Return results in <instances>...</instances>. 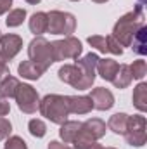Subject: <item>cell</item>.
Returning a JSON list of instances; mask_svg holds the SVG:
<instances>
[{"label": "cell", "instance_id": "obj_1", "mask_svg": "<svg viewBox=\"0 0 147 149\" xmlns=\"http://www.w3.org/2000/svg\"><path fill=\"white\" fill-rule=\"evenodd\" d=\"M144 24V9L139 3L132 12H126L125 16H121L114 28H112V37L116 38V42L121 47H128L132 43V38L135 35V31Z\"/></svg>", "mask_w": 147, "mask_h": 149}, {"label": "cell", "instance_id": "obj_2", "mask_svg": "<svg viewBox=\"0 0 147 149\" xmlns=\"http://www.w3.org/2000/svg\"><path fill=\"white\" fill-rule=\"evenodd\" d=\"M38 111L42 116H45L49 121H52L55 125H62L68 120V116L71 114L69 108H68L66 95H59V94H47L40 101Z\"/></svg>", "mask_w": 147, "mask_h": 149}, {"label": "cell", "instance_id": "obj_3", "mask_svg": "<svg viewBox=\"0 0 147 149\" xmlns=\"http://www.w3.org/2000/svg\"><path fill=\"white\" fill-rule=\"evenodd\" d=\"M28 56H30V61L35 63L42 71H47L50 68V64L54 63L50 42L45 40L43 37H35L30 42V45H28Z\"/></svg>", "mask_w": 147, "mask_h": 149}, {"label": "cell", "instance_id": "obj_4", "mask_svg": "<svg viewBox=\"0 0 147 149\" xmlns=\"http://www.w3.org/2000/svg\"><path fill=\"white\" fill-rule=\"evenodd\" d=\"M49 19V26L47 31L52 35H71L76 30V19L73 14L69 12H62V10H50L47 14Z\"/></svg>", "mask_w": 147, "mask_h": 149}, {"label": "cell", "instance_id": "obj_5", "mask_svg": "<svg viewBox=\"0 0 147 149\" xmlns=\"http://www.w3.org/2000/svg\"><path fill=\"white\" fill-rule=\"evenodd\" d=\"M50 47H52V57H54V63L55 61H64V59H78L83 47H81V42L74 37H66L64 40H55V42H50Z\"/></svg>", "mask_w": 147, "mask_h": 149}, {"label": "cell", "instance_id": "obj_6", "mask_svg": "<svg viewBox=\"0 0 147 149\" xmlns=\"http://www.w3.org/2000/svg\"><path fill=\"white\" fill-rule=\"evenodd\" d=\"M146 118L142 114H133L128 116V123H126V130H125V139L130 146L133 148H142L146 144Z\"/></svg>", "mask_w": 147, "mask_h": 149}, {"label": "cell", "instance_id": "obj_7", "mask_svg": "<svg viewBox=\"0 0 147 149\" xmlns=\"http://www.w3.org/2000/svg\"><path fill=\"white\" fill-rule=\"evenodd\" d=\"M97 63H99V56L90 52L87 56H83L81 59H76V66L81 70V81L78 85V90H88L92 88L94 81H95V71H97Z\"/></svg>", "mask_w": 147, "mask_h": 149}, {"label": "cell", "instance_id": "obj_8", "mask_svg": "<svg viewBox=\"0 0 147 149\" xmlns=\"http://www.w3.org/2000/svg\"><path fill=\"white\" fill-rule=\"evenodd\" d=\"M16 102H17V108L26 114H31L38 109V104H40V95H38L37 88H33L31 85L28 83H19L17 90H16Z\"/></svg>", "mask_w": 147, "mask_h": 149}, {"label": "cell", "instance_id": "obj_9", "mask_svg": "<svg viewBox=\"0 0 147 149\" xmlns=\"http://www.w3.org/2000/svg\"><path fill=\"white\" fill-rule=\"evenodd\" d=\"M21 49H23V38L19 35H14V33L0 35V59L10 61L17 56Z\"/></svg>", "mask_w": 147, "mask_h": 149}, {"label": "cell", "instance_id": "obj_10", "mask_svg": "<svg viewBox=\"0 0 147 149\" xmlns=\"http://www.w3.org/2000/svg\"><path fill=\"white\" fill-rule=\"evenodd\" d=\"M90 99H92L94 108L99 109V111H107V109H111L114 106V95H112V92L107 90V88H104V87L94 88L92 94H90Z\"/></svg>", "mask_w": 147, "mask_h": 149}, {"label": "cell", "instance_id": "obj_11", "mask_svg": "<svg viewBox=\"0 0 147 149\" xmlns=\"http://www.w3.org/2000/svg\"><path fill=\"white\" fill-rule=\"evenodd\" d=\"M66 101H68L69 113L74 114H87L94 108L90 95H66Z\"/></svg>", "mask_w": 147, "mask_h": 149}, {"label": "cell", "instance_id": "obj_12", "mask_svg": "<svg viewBox=\"0 0 147 149\" xmlns=\"http://www.w3.org/2000/svg\"><path fill=\"white\" fill-rule=\"evenodd\" d=\"M57 76H59L61 81H64V83L71 85L74 88H78V85L81 81V70L76 64H64V66L59 68Z\"/></svg>", "mask_w": 147, "mask_h": 149}, {"label": "cell", "instance_id": "obj_13", "mask_svg": "<svg viewBox=\"0 0 147 149\" xmlns=\"http://www.w3.org/2000/svg\"><path fill=\"white\" fill-rule=\"evenodd\" d=\"M81 130L87 132L94 141H99L106 135V123L101 118H90L85 123H81Z\"/></svg>", "mask_w": 147, "mask_h": 149}, {"label": "cell", "instance_id": "obj_14", "mask_svg": "<svg viewBox=\"0 0 147 149\" xmlns=\"http://www.w3.org/2000/svg\"><path fill=\"white\" fill-rule=\"evenodd\" d=\"M119 70V64L114 61V59H99L97 63V71L101 74V78H104L106 81H112V78L116 76Z\"/></svg>", "mask_w": 147, "mask_h": 149}, {"label": "cell", "instance_id": "obj_15", "mask_svg": "<svg viewBox=\"0 0 147 149\" xmlns=\"http://www.w3.org/2000/svg\"><path fill=\"white\" fill-rule=\"evenodd\" d=\"M130 45H132V49H133L135 54H139V56H146L147 54V26L146 24H142L135 31Z\"/></svg>", "mask_w": 147, "mask_h": 149}, {"label": "cell", "instance_id": "obj_16", "mask_svg": "<svg viewBox=\"0 0 147 149\" xmlns=\"http://www.w3.org/2000/svg\"><path fill=\"white\" fill-rule=\"evenodd\" d=\"M80 128H81V121H69V120H66V121L61 125L59 135H61V139L64 141V144L73 142L74 139H76V135H78V132H80Z\"/></svg>", "mask_w": 147, "mask_h": 149}, {"label": "cell", "instance_id": "obj_17", "mask_svg": "<svg viewBox=\"0 0 147 149\" xmlns=\"http://www.w3.org/2000/svg\"><path fill=\"white\" fill-rule=\"evenodd\" d=\"M132 101H133V106H135L140 113L147 111V83L140 81V83L133 88Z\"/></svg>", "mask_w": 147, "mask_h": 149}, {"label": "cell", "instance_id": "obj_18", "mask_svg": "<svg viewBox=\"0 0 147 149\" xmlns=\"http://www.w3.org/2000/svg\"><path fill=\"white\" fill-rule=\"evenodd\" d=\"M49 26V19H47V12H35L30 17V31L35 33L37 37H40L42 33L47 31Z\"/></svg>", "mask_w": 147, "mask_h": 149}, {"label": "cell", "instance_id": "obj_19", "mask_svg": "<svg viewBox=\"0 0 147 149\" xmlns=\"http://www.w3.org/2000/svg\"><path fill=\"white\" fill-rule=\"evenodd\" d=\"M126 123H128V114L126 113H116L112 114L107 121V128L111 132L118 134V135H123L125 130H126Z\"/></svg>", "mask_w": 147, "mask_h": 149}, {"label": "cell", "instance_id": "obj_20", "mask_svg": "<svg viewBox=\"0 0 147 149\" xmlns=\"http://www.w3.org/2000/svg\"><path fill=\"white\" fill-rule=\"evenodd\" d=\"M17 73L21 74L23 78H26V80H38L45 71H42L37 64L31 63V61H23V63L17 66Z\"/></svg>", "mask_w": 147, "mask_h": 149}, {"label": "cell", "instance_id": "obj_21", "mask_svg": "<svg viewBox=\"0 0 147 149\" xmlns=\"http://www.w3.org/2000/svg\"><path fill=\"white\" fill-rule=\"evenodd\" d=\"M132 71H130V64H121L116 76L112 78V85L116 88H126L132 83Z\"/></svg>", "mask_w": 147, "mask_h": 149}, {"label": "cell", "instance_id": "obj_22", "mask_svg": "<svg viewBox=\"0 0 147 149\" xmlns=\"http://www.w3.org/2000/svg\"><path fill=\"white\" fill-rule=\"evenodd\" d=\"M17 87H19V80H17L16 76H10V74H9L5 80H2V81H0V95H2V97L10 99V97H14V95H16Z\"/></svg>", "mask_w": 147, "mask_h": 149}, {"label": "cell", "instance_id": "obj_23", "mask_svg": "<svg viewBox=\"0 0 147 149\" xmlns=\"http://www.w3.org/2000/svg\"><path fill=\"white\" fill-rule=\"evenodd\" d=\"M24 19H26V10L24 9H12V10H9L5 23H7L9 28H17V26L23 24Z\"/></svg>", "mask_w": 147, "mask_h": 149}, {"label": "cell", "instance_id": "obj_24", "mask_svg": "<svg viewBox=\"0 0 147 149\" xmlns=\"http://www.w3.org/2000/svg\"><path fill=\"white\" fill-rule=\"evenodd\" d=\"M28 130H30V134L33 135V137H43L45 134H47V125L42 121V120H38V118H33V120H30V123H28Z\"/></svg>", "mask_w": 147, "mask_h": 149}, {"label": "cell", "instance_id": "obj_25", "mask_svg": "<svg viewBox=\"0 0 147 149\" xmlns=\"http://www.w3.org/2000/svg\"><path fill=\"white\" fill-rule=\"evenodd\" d=\"M94 142H95V141H94V139H92V137H90L87 132H83L81 128H80V132H78L76 139L73 141L74 149H90Z\"/></svg>", "mask_w": 147, "mask_h": 149}, {"label": "cell", "instance_id": "obj_26", "mask_svg": "<svg viewBox=\"0 0 147 149\" xmlns=\"http://www.w3.org/2000/svg\"><path fill=\"white\" fill-rule=\"evenodd\" d=\"M130 71H132V78H137V80H142L147 74V64L144 59H139V61H133V64H130Z\"/></svg>", "mask_w": 147, "mask_h": 149}, {"label": "cell", "instance_id": "obj_27", "mask_svg": "<svg viewBox=\"0 0 147 149\" xmlns=\"http://www.w3.org/2000/svg\"><path fill=\"white\" fill-rule=\"evenodd\" d=\"M87 42L94 47V49H97L99 52H107V37H101V35H94V37H88L87 38Z\"/></svg>", "mask_w": 147, "mask_h": 149}, {"label": "cell", "instance_id": "obj_28", "mask_svg": "<svg viewBox=\"0 0 147 149\" xmlns=\"http://www.w3.org/2000/svg\"><path fill=\"white\" fill-rule=\"evenodd\" d=\"M3 149H28V146H26V142H24L21 137L12 135V137H7V141H5V148Z\"/></svg>", "mask_w": 147, "mask_h": 149}, {"label": "cell", "instance_id": "obj_29", "mask_svg": "<svg viewBox=\"0 0 147 149\" xmlns=\"http://www.w3.org/2000/svg\"><path fill=\"white\" fill-rule=\"evenodd\" d=\"M10 132H12V123L7 118L0 116V141H5L10 135Z\"/></svg>", "mask_w": 147, "mask_h": 149}, {"label": "cell", "instance_id": "obj_30", "mask_svg": "<svg viewBox=\"0 0 147 149\" xmlns=\"http://www.w3.org/2000/svg\"><path fill=\"white\" fill-rule=\"evenodd\" d=\"M107 52L114 54V56H121L123 54V47L116 42V38L112 37V35L107 37Z\"/></svg>", "mask_w": 147, "mask_h": 149}, {"label": "cell", "instance_id": "obj_31", "mask_svg": "<svg viewBox=\"0 0 147 149\" xmlns=\"http://www.w3.org/2000/svg\"><path fill=\"white\" fill-rule=\"evenodd\" d=\"M9 111H10V102H9V99L0 95V116L9 114Z\"/></svg>", "mask_w": 147, "mask_h": 149}, {"label": "cell", "instance_id": "obj_32", "mask_svg": "<svg viewBox=\"0 0 147 149\" xmlns=\"http://www.w3.org/2000/svg\"><path fill=\"white\" fill-rule=\"evenodd\" d=\"M9 74H10V71H9L7 63H5L3 59H0V81H2V80H5Z\"/></svg>", "mask_w": 147, "mask_h": 149}, {"label": "cell", "instance_id": "obj_33", "mask_svg": "<svg viewBox=\"0 0 147 149\" xmlns=\"http://www.w3.org/2000/svg\"><path fill=\"white\" fill-rule=\"evenodd\" d=\"M47 149H73V148H69V146H66V144H61V142H57V141H50L49 146H47Z\"/></svg>", "mask_w": 147, "mask_h": 149}, {"label": "cell", "instance_id": "obj_34", "mask_svg": "<svg viewBox=\"0 0 147 149\" xmlns=\"http://www.w3.org/2000/svg\"><path fill=\"white\" fill-rule=\"evenodd\" d=\"M0 3H2V5H5L7 9H10V5H12V0H0Z\"/></svg>", "mask_w": 147, "mask_h": 149}, {"label": "cell", "instance_id": "obj_35", "mask_svg": "<svg viewBox=\"0 0 147 149\" xmlns=\"http://www.w3.org/2000/svg\"><path fill=\"white\" fill-rule=\"evenodd\" d=\"M90 149H106V148H104L102 144H97V142H94V144H92V148H90Z\"/></svg>", "mask_w": 147, "mask_h": 149}, {"label": "cell", "instance_id": "obj_36", "mask_svg": "<svg viewBox=\"0 0 147 149\" xmlns=\"http://www.w3.org/2000/svg\"><path fill=\"white\" fill-rule=\"evenodd\" d=\"M5 12H9V9H7L5 5H2V3H0V16H2V14H5Z\"/></svg>", "mask_w": 147, "mask_h": 149}, {"label": "cell", "instance_id": "obj_37", "mask_svg": "<svg viewBox=\"0 0 147 149\" xmlns=\"http://www.w3.org/2000/svg\"><path fill=\"white\" fill-rule=\"evenodd\" d=\"M26 2H28V3H31V5H37L40 0H26Z\"/></svg>", "mask_w": 147, "mask_h": 149}, {"label": "cell", "instance_id": "obj_38", "mask_svg": "<svg viewBox=\"0 0 147 149\" xmlns=\"http://www.w3.org/2000/svg\"><path fill=\"white\" fill-rule=\"evenodd\" d=\"M92 2H95V3H106L107 0H92Z\"/></svg>", "mask_w": 147, "mask_h": 149}, {"label": "cell", "instance_id": "obj_39", "mask_svg": "<svg viewBox=\"0 0 147 149\" xmlns=\"http://www.w3.org/2000/svg\"><path fill=\"white\" fill-rule=\"evenodd\" d=\"M144 2H146V0H140V5H144Z\"/></svg>", "mask_w": 147, "mask_h": 149}, {"label": "cell", "instance_id": "obj_40", "mask_svg": "<svg viewBox=\"0 0 147 149\" xmlns=\"http://www.w3.org/2000/svg\"><path fill=\"white\" fill-rule=\"evenodd\" d=\"M106 149H116V148H106Z\"/></svg>", "mask_w": 147, "mask_h": 149}, {"label": "cell", "instance_id": "obj_41", "mask_svg": "<svg viewBox=\"0 0 147 149\" xmlns=\"http://www.w3.org/2000/svg\"><path fill=\"white\" fill-rule=\"evenodd\" d=\"M71 2H80V0H71Z\"/></svg>", "mask_w": 147, "mask_h": 149}]
</instances>
